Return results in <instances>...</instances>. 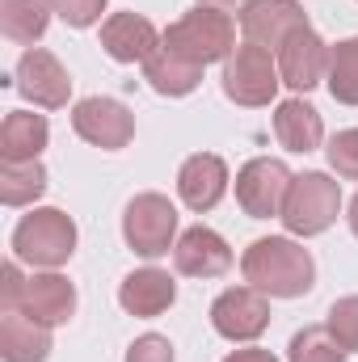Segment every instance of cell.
I'll return each mask as SVG.
<instances>
[{"instance_id":"6da1fadb","label":"cell","mask_w":358,"mask_h":362,"mask_svg":"<svg viewBox=\"0 0 358 362\" xmlns=\"http://www.w3.org/2000/svg\"><path fill=\"white\" fill-rule=\"evenodd\" d=\"M241 274L270 299H299L316 286V262L291 236H262L245 249Z\"/></svg>"},{"instance_id":"7a4b0ae2","label":"cell","mask_w":358,"mask_h":362,"mask_svg":"<svg viewBox=\"0 0 358 362\" xmlns=\"http://www.w3.org/2000/svg\"><path fill=\"white\" fill-rule=\"evenodd\" d=\"M165 51H173L178 59L198 64V68L219 64V59H228V55L236 51V25H232L228 13L198 4L194 13L178 17V21L165 30Z\"/></svg>"},{"instance_id":"3957f363","label":"cell","mask_w":358,"mask_h":362,"mask_svg":"<svg viewBox=\"0 0 358 362\" xmlns=\"http://www.w3.org/2000/svg\"><path fill=\"white\" fill-rule=\"evenodd\" d=\"M72 253H76V223H72V215H64L59 206L30 211V215L13 228V257L25 262V266L59 270Z\"/></svg>"},{"instance_id":"277c9868","label":"cell","mask_w":358,"mask_h":362,"mask_svg":"<svg viewBox=\"0 0 358 362\" xmlns=\"http://www.w3.org/2000/svg\"><path fill=\"white\" fill-rule=\"evenodd\" d=\"M342 211V185L329 173H299L291 177V189L282 198V223L291 236H321L333 228Z\"/></svg>"},{"instance_id":"5b68a950","label":"cell","mask_w":358,"mask_h":362,"mask_svg":"<svg viewBox=\"0 0 358 362\" xmlns=\"http://www.w3.org/2000/svg\"><path fill=\"white\" fill-rule=\"evenodd\" d=\"M178 236V206L165 194H135L122 211V240L139 257H165Z\"/></svg>"},{"instance_id":"8992f818","label":"cell","mask_w":358,"mask_h":362,"mask_svg":"<svg viewBox=\"0 0 358 362\" xmlns=\"http://www.w3.org/2000/svg\"><path fill=\"white\" fill-rule=\"evenodd\" d=\"M278 85H282L278 59L270 55L266 47L245 42V47H236V51L224 59V93H228V101H236V105H245V110L270 105L274 93H278Z\"/></svg>"},{"instance_id":"52a82bcc","label":"cell","mask_w":358,"mask_h":362,"mask_svg":"<svg viewBox=\"0 0 358 362\" xmlns=\"http://www.w3.org/2000/svg\"><path fill=\"white\" fill-rule=\"evenodd\" d=\"M72 131L101 152H118L135 139V114L114 97H85L72 110Z\"/></svg>"},{"instance_id":"ba28073f","label":"cell","mask_w":358,"mask_h":362,"mask_svg":"<svg viewBox=\"0 0 358 362\" xmlns=\"http://www.w3.org/2000/svg\"><path fill=\"white\" fill-rule=\"evenodd\" d=\"M211 325L228 341H258L270 329V295L258 286H228L211 303Z\"/></svg>"},{"instance_id":"9c48e42d","label":"cell","mask_w":358,"mask_h":362,"mask_svg":"<svg viewBox=\"0 0 358 362\" xmlns=\"http://www.w3.org/2000/svg\"><path fill=\"white\" fill-rule=\"evenodd\" d=\"M291 189V169L274 156H258L236 173V202L249 219L282 215V198Z\"/></svg>"},{"instance_id":"30bf717a","label":"cell","mask_w":358,"mask_h":362,"mask_svg":"<svg viewBox=\"0 0 358 362\" xmlns=\"http://www.w3.org/2000/svg\"><path fill=\"white\" fill-rule=\"evenodd\" d=\"M13 85L25 101H34L38 110H64L68 97H72V76L64 72V64L42 51V47H30L21 59H17V72H13Z\"/></svg>"},{"instance_id":"8fae6325","label":"cell","mask_w":358,"mask_h":362,"mask_svg":"<svg viewBox=\"0 0 358 362\" xmlns=\"http://www.w3.org/2000/svg\"><path fill=\"white\" fill-rule=\"evenodd\" d=\"M278 76H282L287 89H295V93L316 89V85L329 76V47H325V38H321L312 25L295 30V34L278 47Z\"/></svg>"},{"instance_id":"7c38bea8","label":"cell","mask_w":358,"mask_h":362,"mask_svg":"<svg viewBox=\"0 0 358 362\" xmlns=\"http://www.w3.org/2000/svg\"><path fill=\"white\" fill-rule=\"evenodd\" d=\"M308 25V13L295 4V0H249L241 8V30H245V42L253 47H266L278 51L295 30Z\"/></svg>"},{"instance_id":"4fadbf2b","label":"cell","mask_w":358,"mask_h":362,"mask_svg":"<svg viewBox=\"0 0 358 362\" xmlns=\"http://www.w3.org/2000/svg\"><path fill=\"white\" fill-rule=\"evenodd\" d=\"M101 47L114 64H148L165 47V34L139 13H114L101 21Z\"/></svg>"},{"instance_id":"5bb4252c","label":"cell","mask_w":358,"mask_h":362,"mask_svg":"<svg viewBox=\"0 0 358 362\" xmlns=\"http://www.w3.org/2000/svg\"><path fill=\"white\" fill-rule=\"evenodd\" d=\"M173 266L185 278H219V274L232 270V249H228V240L219 232H211V228L198 223V228H190V232L178 236Z\"/></svg>"},{"instance_id":"9a60e30c","label":"cell","mask_w":358,"mask_h":362,"mask_svg":"<svg viewBox=\"0 0 358 362\" xmlns=\"http://www.w3.org/2000/svg\"><path fill=\"white\" fill-rule=\"evenodd\" d=\"M178 194H181V202L190 211H198V215L215 211L219 198L228 194V165L215 152H194L178 169Z\"/></svg>"},{"instance_id":"2e32d148","label":"cell","mask_w":358,"mask_h":362,"mask_svg":"<svg viewBox=\"0 0 358 362\" xmlns=\"http://www.w3.org/2000/svg\"><path fill=\"white\" fill-rule=\"evenodd\" d=\"M21 312L34 316L38 325L55 329V325H68L76 316V286L64 278V274L47 270V274H34L25 282V299H21Z\"/></svg>"},{"instance_id":"e0dca14e","label":"cell","mask_w":358,"mask_h":362,"mask_svg":"<svg viewBox=\"0 0 358 362\" xmlns=\"http://www.w3.org/2000/svg\"><path fill=\"white\" fill-rule=\"evenodd\" d=\"M173 299H178V282H173L165 270H156V266L131 270L127 278H122V286H118L122 312H131V316H139V320H152V316L169 312Z\"/></svg>"},{"instance_id":"ac0fdd59","label":"cell","mask_w":358,"mask_h":362,"mask_svg":"<svg viewBox=\"0 0 358 362\" xmlns=\"http://www.w3.org/2000/svg\"><path fill=\"white\" fill-rule=\"evenodd\" d=\"M274 135L287 152H316L321 139H325V122H321V110L308 105L304 97H287L278 101L274 110Z\"/></svg>"},{"instance_id":"d6986e66","label":"cell","mask_w":358,"mask_h":362,"mask_svg":"<svg viewBox=\"0 0 358 362\" xmlns=\"http://www.w3.org/2000/svg\"><path fill=\"white\" fill-rule=\"evenodd\" d=\"M51 354V329L38 325L25 312L0 316V358L4 362H47Z\"/></svg>"},{"instance_id":"ffe728a7","label":"cell","mask_w":358,"mask_h":362,"mask_svg":"<svg viewBox=\"0 0 358 362\" xmlns=\"http://www.w3.org/2000/svg\"><path fill=\"white\" fill-rule=\"evenodd\" d=\"M51 139V127L42 114L34 110H8L4 127H0V160L8 165H25V160H38V152L47 148Z\"/></svg>"},{"instance_id":"44dd1931","label":"cell","mask_w":358,"mask_h":362,"mask_svg":"<svg viewBox=\"0 0 358 362\" xmlns=\"http://www.w3.org/2000/svg\"><path fill=\"white\" fill-rule=\"evenodd\" d=\"M51 0H0V30L17 47H34L51 25Z\"/></svg>"},{"instance_id":"7402d4cb","label":"cell","mask_w":358,"mask_h":362,"mask_svg":"<svg viewBox=\"0 0 358 362\" xmlns=\"http://www.w3.org/2000/svg\"><path fill=\"white\" fill-rule=\"evenodd\" d=\"M144 81L152 85V93H161V97H185V93L198 89L202 68H198V64H185L173 51L161 47V51L144 64Z\"/></svg>"},{"instance_id":"603a6c76","label":"cell","mask_w":358,"mask_h":362,"mask_svg":"<svg viewBox=\"0 0 358 362\" xmlns=\"http://www.w3.org/2000/svg\"><path fill=\"white\" fill-rule=\"evenodd\" d=\"M47 194V169L42 160H25V165H0V202L4 206H30L34 198Z\"/></svg>"},{"instance_id":"cb8c5ba5","label":"cell","mask_w":358,"mask_h":362,"mask_svg":"<svg viewBox=\"0 0 358 362\" xmlns=\"http://www.w3.org/2000/svg\"><path fill=\"white\" fill-rule=\"evenodd\" d=\"M325 85L333 93V101L358 105V38H346L329 51V76Z\"/></svg>"},{"instance_id":"d4e9b609","label":"cell","mask_w":358,"mask_h":362,"mask_svg":"<svg viewBox=\"0 0 358 362\" xmlns=\"http://www.w3.org/2000/svg\"><path fill=\"white\" fill-rule=\"evenodd\" d=\"M346 346L329 333V329H299L287 346V362H346Z\"/></svg>"},{"instance_id":"484cf974","label":"cell","mask_w":358,"mask_h":362,"mask_svg":"<svg viewBox=\"0 0 358 362\" xmlns=\"http://www.w3.org/2000/svg\"><path fill=\"white\" fill-rule=\"evenodd\" d=\"M325 329H329L350 354H358V295H346V299H337V303L329 308Z\"/></svg>"},{"instance_id":"4316f807","label":"cell","mask_w":358,"mask_h":362,"mask_svg":"<svg viewBox=\"0 0 358 362\" xmlns=\"http://www.w3.org/2000/svg\"><path fill=\"white\" fill-rule=\"evenodd\" d=\"M329 165H333V173L346 181H358V127L350 131H337L333 139H329Z\"/></svg>"},{"instance_id":"83f0119b","label":"cell","mask_w":358,"mask_h":362,"mask_svg":"<svg viewBox=\"0 0 358 362\" xmlns=\"http://www.w3.org/2000/svg\"><path fill=\"white\" fill-rule=\"evenodd\" d=\"M51 4L72 30H89L93 21H101V13H105V0H51Z\"/></svg>"},{"instance_id":"f1b7e54d","label":"cell","mask_w":358,"mask_h":362,"mask_svg":"<svg viewBox=\"0 0 358 362\" xmlns=\"http://www.w3.org/2000/svg\"><path fill=\"white\" fill-rule=\"evenodd\" d=\"M127 362H173V341L161 337V333H144V337L131 341Z\"/></svg>"},{"instance_id":"f546056e","label":"cell","mask_w":358,"mask_h":362,"mask_svg":"<svg viewBox=\"0 0 358 362\" xmlns=\"http://www.w3.org/2000/svg\"><path fill=\"white\" fill-rule=\"evenodd\" d=\"M25 282H30V278H21V266H17V262H4V270H0V295H4V312H21Z\"/></svg>"},{"instance_id":"4dcf8cb0","label":"cell","mask_w":358,"mask_h":362,"mask_svg":"<svg viewBox=\"0 0 358 362\" xmlns=\"http://www.w3.org/2000/svg\"><path fill=\"white\" fill-rule=\"evenodd\" d=\"M224 362H278L270 350H232Z\"/></svg>"},{"instance_id":"1f68e13d","label":"cell","mask_w":358,"mask_h":362,"mask_svg":"<svg viewBox=\"0 0 358 362\" xmlns=\"http://www.w3.org/2000/svg\"><path fill=\"white\" fill-rule=\"evenodd\" d=\"M198 4H207V8H219V13H228V8H245L249 0H198Z\"/></svg>"},{"instance_id":"d6a6232c","label":"cell","mask_w":358,"mask_h":362,"mask_svg":"<svg viewBox=\"0 0 358 362\" xmlns=\"http://www.w3.org/2000/svg\"><path fill=\"white\" fill-rule=\"evenodd\" d=\"M350 232L358 236V194L350 198Z\"/></svg>"}]
</instances>
